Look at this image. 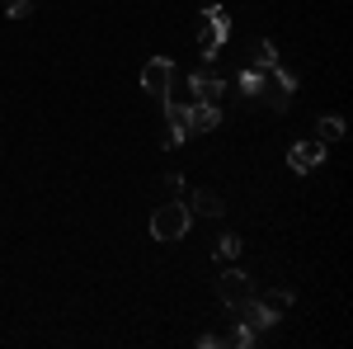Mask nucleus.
<instances>
[{
	"label": "nucleus",
	"instance_id": "6",
	"mask_svg": "<svg viewBox=\"0 0 353 349\" xmlns=\"http://www.w3.org/2000/svg\"><path fill=\"white\" fill-rule=\"evenodd\" d=\"M288 165H292L297 175H311L316 165H325V142H321V137H306V142H297V147L288 151Z\"/></svg>",
	"mask_w": 353,
	"mask_h": 349
},
{
	"label": "nucleus",
	"instance_id": "4",
	"mask_svg": "<svg viewBox=\"0 0 353 349\" xmlns=\"http://www.w3.org/2000/svg\"><path fill=\"white\" fill-rule=\"evenodd\" d=\"M170 81H174V62H170V57H151V62L141 66V90H146V95L165 100V95H170Z\"/></svg>",
	"mask_w": 353,
	"mask_h": 349
},
{
	"label": "nucleus",
	"instance_id": "5",
	"mask_svg": "<svg viewBox=\"0 0 353 349\" xmlns=\"http://www.w3.org/2000/svg\"><path fill=\"white\" fill-rule=\"evenodd\" d=\"M189 142V113L184 104H174L170 95H165V133H161V147H184Z\"/></svg>",
	"mask_w": 353,
	"mask_h": 349
},
{
	"label": "nucleus",
	"instance_id": "3",
	"mask_svg": "<svg viewBox=\"0 0 353 349\" xmlns=\"http://www.w3.org/2000/svg\"><path fill=\"white\" fill-rule=\"evenodd\" d=\"M217 297H221V307H231V312H236L241 302L254 297V279L241 274V269H226V274L217 279Z\"/></svg>",
	"mask_w": 353,
	"mask_h": 349
},
{
	"label": "nucleus",
	"instance_id": "2",
	"mask_svg": "<svg viewBox=\"0 0 353 349\" xmlns=\"http://www.w3.org/2000/svg\"><path fill=\"white\" fill-rule=\"evenodd\" d=\"M226 33H231V15L221 5H208L203 10V28H198V53L203 57H217L226 48Z\"/></svg>",
	"mask_w": 353,
	"mask_h": 349
},
{
	"label": "nucleus",
	"instance_id": "13",
	"mask_svg": "<svg viewBox=\"0 0 353 349\" xmlns=\"http://www.w3.org/2000/svg\"><path fill=\"white\" fill-rule=\"evenodd\" d=\"M259 85H264V71H259V66H245V71H241V90L254 100V95H259Z\"/></svg>",
	"mask_w": 353,
	"mask_h": 349
},
{
	"label": "nucleus",
	"instance_id": "8",
	"mask_svg": "<svg viewBox=\"0 0 353 349\" xmlns=\"http://www.w3.org/2000/svg\"><path fill=\"white\" fill-rule=\"evenodd\" d=\"M184 113H189V133H212V128H221V109L208 104V100L184 104Z\"/></svg>",
	"mask_w": 353,
	"mask_h": 349
},
{
	"label": "nucleus",
	"instance_id": "11",
	"mask_svg": "<svg viewBox=\"0 0 353 349\" xmlns=\"http://www.w3.org/2000/svg\"><path fill=\"white\" fill-rule=\"evenodd\" d=\"M212 335H217V330H212ZM254 340H259V330H250L245 321H241V326H231L226 335H217V345H231V349H250Z\"/></svg>",
	"mask_w": 353,
	"mask_h": 349
},
{
	"label": "nucleus",
	"instance_id": "12",
	"mask_svg": "<svg viewBox=\"0 0 353 349\" xmlns=\"http://www.w3.org/2000/svg\"><path fill=\"white\" fill-rule=\"evenodd\" d=\"M250 66H259V71L278 66V48H273L269 38H259V43H254V62H250Z\"/></svg>",
	"mask_w": 353,
	"mask_h": 349
},
{
	"label": "nucleus",
	"instance_id": "1",
	"mask_svg": "<svg viewBox=\"0 0 353 349\" xmlns=\"http://www.w3.org/2000/svg\"><path fill=\"white\" fill-rule=\"evenodd\" d=\"M189 222H193V213H189V203H161L156 213H151V236L156 241H184L189 236Z\"/></svg>",
	"mask_w": 353,
	"mask_h": 349
},
{
	"label": "nucleus",
	"instance_id": "9",
	"mask_svg": "<svg viewBox=\"0 0 353 349\" xmlns=\"http://www.w3.org/2000/svg\"><path fill=\"white\" fill-rule=\"evenodd\" d=\"M189 90H193V100H208V104H217L221 90H226V81H221V76H208V71H193V76H189Z\"/></svg>",
	"mask_w": 353,
	"mask_h": 349
},
{
	"label": "nucleus",
	"instance_id": "7",
	"mask_svg": "<svg viewBox=\"0 0 353 349\" xmlns=\"http://www.w3.org/2000/svg\"><path fill=\"white\" fill-rule=\"evenodd\" d=\"M236 312H241V321L250 326V330H269V326L278 321V317H283V312L273 307L269 297H250V302H241Z\"/></svg>",
	"mask_w": 353,
	"mask_h": 349
},
{
	"label": "nucleus",
	"instance_id": "10",
	"mask_svg": "<svg viewBox=\"0 0 353 349\" xmlns=\"http://www.w3.org/2000/svg\"><path fill=\"white\" fill-rule=\"evenodd\" d=\"M189 213H203V217H221V213H226V203H221V198L212 194V189H198V194L189 198Z\"/></svg>",
	"mask_w": 353,
	"mask_h": 349
},
{
	"label": "nucleus",
	"instance_id": "14",
	"mask_svg": "<svg viewBox=\"0 0 353 349\" xmlns=\"http://www.w3.org/2000/svg\"><path fill=\"white\" fill-rule=\"evenodd\" d=\"M334 137H344V118L339 113H325L321 118V142H334Z\"/></svg>",
	"mask_w": 353,
	"mask_h": 349
},
{
	"label": "nucleus",
	"instance_id": "15",
	"mask_svg": "<svg viewBox=\"0 0 353 349\" xmlns=\"http://www.w3.org/2000/svg\"><path fill=\"white\" fill-rule=\"evenodd\" d=\"M217 255H221V260H236V255H241V236H221Z\"/></svg>",
	"mask_w": 353,
	"mask_h": 349
},
{
	"label": "nucleus",
	"instance_id": "16",
	"mask_svg": "<svg viewBox=\"0 0 353 349\" xmlns=\"http://www.w3.org/2000/svg\"><path fill=\"white\" fill-rule=\"evenodd\" d=\"M28 10H33V0H5V15L10 19H24Z\"/></svg>",
	"mask_w": 353,
	"mask_h": 349
}]
</instances>
